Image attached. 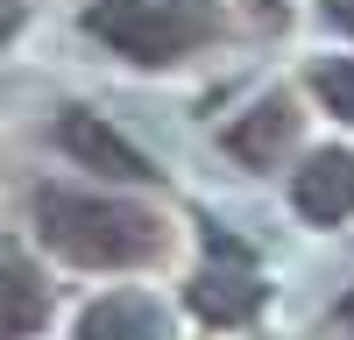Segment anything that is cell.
Wrapping results in <instances>:
<instances>
[{
  "label": "cell",
  "mask_w": 354,
  "mask_h": 340,
  "mask_svg": "<svg viewBox=\"0 0 354 340\" xmlns=\"http://www.w3.org/2000/svg\"><path fill=\"white\" fill-rule=\"evenodd\" d=\"M340 326H354V291H347V298H340Z\"/></svg>",
  "instance_id": "12"
},
{
  "label": "cell",
  "mask_w": 354,
  "mask_h": 340,
  "mask_svg": "<svg viewBox=\"0 0 354 340\" xmlns=\"http://www.w3.org/2000/svg\"><path fill=\"white\" fill-rule=\"evenodd\" d=\"M21 15H28V8H21V0H0V43H8V36H15V28H21Z\"/></svg>",
  "instance_id": "11"
},
{
  "label": "cell",
  "mask_w": 354,
  "mask_h": 340,
  "mask_svg": "<svg viewBox=\"0 0 354 340\" xmlns=\"http://www.w3.org/2000/svg\"><path fill=\"white\" fill-rule=\"evenodd\" d=\"M36 234L85 270H135L163 255V220L128 198H100L78 185H43L36 191Z\"/></svg>",
  "instance_id": "1"
},
{
  "label": "cell",
  "mask_w": 354,
  "mask_h": 340,
  "mask_svg": "<svg viewBox=\"0 0 354 340\" xmlns=\"http://www.w3.org/2000/svg\"><path fill=\"white\" fill-rule=\"evenodd\" d=\"M220 0H93L85 8V36H100L128 64H177L205 43H220Z\"/></svg>",
  "instance_id": "2"
},
{
  "label": "cell",
  "mask_w": 354,
  "mask_h": 340,
  "mask_svg": "<svg viewBox=\"0 0 354 340\" xmlns=\"http://www.w3.org/2000/svg\"><path fill=\"white\" fill-rule=\"evenodd\" d=\"M290 206H298L312 227H340L354 213V156L347 149H312L290 178Z\"/></svg>",
  "instance_id": "5"
},
{
  "label": "cell",
  "mask_w": 354,
  "mask_h": 340,
  "mask_svg": "<svg viewBox=\"0 0 354 340\" xmlns=\"http://www.w3.org/2000/svg\"><path fill=\"white\" fill-rule=\"evenodd\" d=\"M78 340H170V319H163L156 298L113 291V298H100V305L78 312Z\"/></svg>",
  "instance_id": "8"
},
{
  "label": "cell",
  "mask_w": 354,
  "mask_h": 340,
  "mask_svg": "<svg viewBox=\"0 0 354 340\" xmlns=\"http://www.w3.org/2000/svg\"><path fill=\"white\" fill-rule=\"evenodd\" d=\"M262 298H270V291H262L255 263L234 255V241H213V263L192 276V312L205 326H248L262 312Z\"/></svg>",
  "instance_id": "3"
},
{
  "label": "cell",
  "mask_w": 354,
  "mask_h": 340,
  "mask_svg": "<svg viewBox=\"0 0 354 340\" xmlns=\"http://www.w3.org/2000/svg\"><path fill=\"white\" fill-rule=\"evenodd\" d=\"M57 149H64L78 170H100V178H121V185H149L156 178V163L135 149V142H121L100 113H85V106H64L57 113Z\"/></svg>",
  "instance_id": "4"
},
{
  "label": "cell",
  "mask_w": 354,
  "mask_h": 340,
  "mask_svg": "<svg viewBox=\"0 0 354 340\" xmlns=\"http://www.w3.org/2000/svg\"><path fill=\"white\" fill-rule=\"evenodd\" d=\"M326 21L340 28V36H354V0H326Z\"/></svg>",
  "instance_id": "10"
},
{
  "label": "cell",
  "mask_w": 354,
  "mask_h": 340,
  "mask_svg": "<svg viewBox=\"0 0 354 340\" xmlns=\"http://www.w3.org/2000/svg\"><path fill=\"white\" fill-rule=\"evenodd\" d=\"M50 319V276L15 241H0V340H28Z\"/></svg>",
  "instance_id": "7"
},
{
  "label": "cell",
  "mask_w": 354,
  "mask_h": 340,
  "mask_svg": "<svg viewBox=\"0 0 354 340\" xmlns=\"http://www.w3.org/2000/svg\"><path fill=\"white\" fill-rule=\"evenodd\" d=\"M290 135H298V106H290V93H270V100H255V106H248L220 142H227V156H234V163L270 170V163L290 149Z\"/></svg>",
  "instance_id": "6"
},
{
  "label": "cell",
  "mask_w": 354,
  "mask_h": 340,
  "mask_svg": "<svg viewBox=\"0 0 354 340\" xmlns=\"http://www.w3.org/2000/svg\"><path fill=\"white\" fill-rule=\"evenodd\" d=\"M312 93H319V106H326L333 121H354V57H326V64L312 71Z\"/></svg>",
  "instance_id": "9"
}]
</instances>
